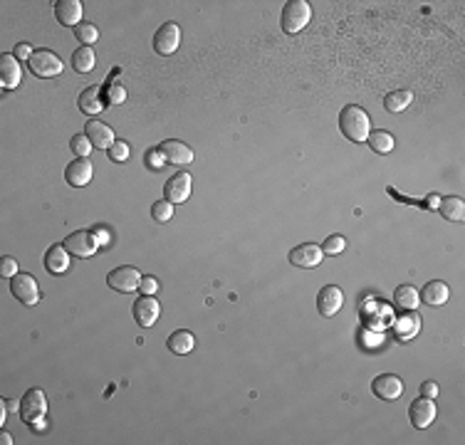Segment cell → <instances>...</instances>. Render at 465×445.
<instances>
[{"label":"cell","mask_w":465,"mask_h":445,"mask_svg":"<svg viewBox=\"0 0 465 445\" xmlns=\"http://www.w3.org/2000/svg\"><path fill=\"white\" fill-rule=\"evenodd\" d=\"M18 411H20V418L25 420L27 425H35L48 413V398H45V393H42L40 388H30V391H25V396L20 398Z\"/></svg>","instance_id":"277c9868"},{"label":"cell","mask_w":465,"mask_h":445,"mask_svg":"<svg viewBox=\"0 0 465 445\" xmlns=\"http://www.w3.org/2000/svg\"><path fill=\"white\" fill-rule=\"evenodd\" d=\"M74 37L82 42V48H89V45H95L100 40V30L95 27V22H79L74 27Z\"/></svg>","instance_id":"4dcf8cb0"},{"label":"cell","mask_w":465,"mask_h":445,"mask_svg":"<svg viewBox=\"0 0 465 445\" xmlns=\"http://www.w3.org/2000/svg\"><path fill=\"white\" fill-rule=\"evenodd\" d=\"M95 235H97V240H100V245H107V242H109V233H107L105 228H97Z\"/></svg>","instance_id":"b9f144b4"},{"label":"cell","mask_w":465,"mask_h":445,"mask_svg":"<svg viewBox=\"0 0 465 445\" xmlns=\"http://www.w3.org/2000/svg\"><path fill=\"white\" fill-rule=\"evenodd\" d=\"M22 82V69L18 64V57L11 53L0 55V84L6 89H15Z\"/></svg>","instance_id":"ffe728a7"},{"label":"cell","mask_w":465,"mask_h":445,"mask_svg":"<svg viewBox=\"0 0 465 445\" xmlns=\"http://www.w3.org/2000/svg\"><path fill=\"white\" fill-rule=\"evenodd\" d=\"M421 393H424L426 398H436V396H438V386H436V381H424V383H421Z\"/></svg>","instance_id":"60d3db41"},{"label":"cell","mask_w":465,"mask_h":445,"mask_svg":"<svg viewBox=\"0 0 465 445\" xmlns=\"http://www.w3.org/2000/svg\"><path fill=\"white\" fill-rule=\"evenodd\" d=\"M65 247H67L69 255L74 257H92L97 250H100V240H97L95 231H74L69 233L67 238H65L62 242Z\"/></svg>","instance_id":"5b68a950"},{"label":"cell","mask_w":465,"mask_h":445,"mask_svg":"<svg viewBox=\"0 0 465 445\" xmlns=\"http://www.w3.org/2000/svg\"><path fill=\"white\" fill-rule=\"evenodd\" d=\"M13 55H15L18 60H30V57H32V48H30V45H27V42H20V45H18L15 53H13Z\"/></svg>","instance_id":"ab89813d"},{"label":"cell","mask_w":465,"mask_h":445,"mask_svg":"<svg viewBox=\"0 0 465 445\" xmlns=\"http://www.w3.org/2000/svg\"><path fill=\"white\" fill-rule=\"evenodd\" d=\"M411 102H413V95L408 89H396V92H389V95L384 97V107H386L389 111H403Z\"/></svg>","instance_id":"f546056e"},{"label":"cell","mask_w":465,"mask_h":445,"mask_svg":"<svg viewBox=\"0 0 465 445\" xmlns=\"http://www.w3.org/2000/svg\"><path fill=\"white\" fill-rule=\"evenodd\" d=\"M92 176H95V163L89 161V158H74V161L67 166V171H65L67 184L77 186V189L87 186L89 181H92Z\"/></svg>","instance_id":"e0dca14e"},{"label":"cell","mask_w":465,"mask_h":445,"mask_svg":"<svg viewBox=\"0 0 465 445\" xmlns=\"http://www.w3.org/2000/svg\"><path fill=\"white\" fill-rule=\"evenodd\" d=\"M0 443H3V445H11V443H13L11 435H8V433H0Z\"/></svg>","instance_id":"7bdbcfd3"},{"label":"cell","mask_w":465,"mask_h":445,"mask_svg":"<svg viewBox=\"0 0 465 445\" xmlns=\"http://www.w3.org/2000/svg\"><path fill=\"white\" fill-rule=\"evenodd\" d=\"M191 189H194V178L189 176L186 171L176 173V176H171L163 184V196H166L168 203H186L191 196Z\"/></svg>","instance_id":"30bf717a"},{"label":"cell","mask_w":465,"mask_h":445,"mask_svg":"<svg viewBox=\"0 0 465 445\" xmlns=\"http://www.w3.org/2000/svg\"><path fill=\"white\" fill-rule=\"evenodd\" d=\"M124 100H126V89L121 84H107L105 89L107 104H124Z\"/></svg>","instance_id":"836d02e7"},{"label":"cell","mask_w":465,"mask_h":445,"mask_svg":"<svg viewBox=\"0 0 465 445\" xmlns=\"http://www.w3.org/2000/svg\"><path fill=\"white\" fill-rule=\"evenodd\" d=\"M418 331H421V317L416 315V309H406L401 317L393 320V334H396V339L411 341Z\"/></svg>","instance_id":"ac0fdd59"},{"label":"cell","mask_w":465,"mask_h":445,"mask_svg":"<svg viewBox=\"0 0 465 445\" xmlns=\"http://www.w3.org/2000/svg\"><path fill=\"white\" fill-rule=\"evenodd\" d=\"M322 247H317L314 242H302L290 250V262L295 267H317L322 262Z\"/></svg>","instance_id":"d6986e66"},{"label":"cell","mask_w":465,"mask_h":445,"mask_svg":"<svg viewBox=\"0 0 465 445\" xmlns=\"http://www.w3.org/2000/svg\"><path fill=\"white\" fill-rule=\"evenodd\" d=\"M344 247H346L344 235H330L327 240H324L322 252L324 255H339V252H344Z\"/></svg>","instance_id":"e575fe53"},{"label":"cell","mask_w":465,"mask_h":445,"mask_svg":"<svg viewBox=\"0 0 465 445\" xmlns=\"http://www.w3.org/2000/svg\"><path fill=\"white\" fill-rule=\"evenodd\" d=\"M438 210L445 220H450V223H463V218H465V203H463V198H458V196L440 198Z\"/></svg>","instance_id":"d4e9b609"},{"label":"cell","mask_w":465,"mask_h":445,"mask_svg":"<svg viewBox=\"0 0 465 445\" xmlns=\"http://www.w3.org/2000/svg\"><path fill=\"white\" fill-rule=\"evenodd\" d=\"M366 142H369V146L374 149L377 153H391L393 146H396V142H393V137H391V131H384V129L371 131Z\"/></svg>","instance_id":"83f0119b"},{"label":"cell","mask_w":465,"mask_h":445,"mask_svg":"<svg viewBox=\"0 0 465 445\" xmlns=\"http://www.w3.org/2000/svg\"><path fill=\"white\" fill-rule=\"evenodd\" d=\"M144 294H156L159 289V280L156 278H142V285H139Z\"/></svg>","instance_id":"f35d334b"},{"label":"cell","mask_w":465,"mask_h":445,"mask_svg":"<svg viewBox=\"0 0 465 445\" xmlns=\"http://www.w3.org/2000/svg\"><path fill=\"white\" fill-rule=\"evenodd\" d=\"M45 267H48L50 275H62L67 273L69 267V252L65 245H53L45 252Z\"/></svg>","instance_id":"7402d4cb"},{"label":"cell","mask_w":465,"mask_h":445,"mask_svg":"<svg viewBox=\"0 0 465 445\" xmlns=\"http://www.w3.org/2000/svg\"><path fill=\"white\" fill-rule=\"evenodd\" d=\"M178 45H181V27L173 20L163 22L156 30V35H154V50H156L159 55H163V57H168V55L176 53Z\"/></svg>","instance_id":"ba28073f"},{"label":"cell","mask_w":465,"mask_h":445,"mask_svg":"<svg viewBox=\"0 0 465 445\" xmlns=\"http://www.w3.org/2000/svg\"><path fill=\"white\" fill-rule=\"evenodd\" d=\"M55 18L60 25L65 27H77L82 20V3L79 0H58L55 3Z\"/></svg>","instance_id":"44dd1931"},{"label":"cell","mask_w":465,"mask_h":445,"mask_svg":"<svg viewBox=\"0 0 465 445\" xmlns=\"http://www.w3.org/2000/svg\"><path fill=\"white\" fill-rule=\"evenodd\" d=\"M450 299V289L445 282H440V280H433V282H429L424 287V292H421V302L431 304V307H440V304H445Z\"/></svg>","instance_id":"603a6c76"},{"label":"cell","mask_w":465,"mask_h":445,"mask_svg":"<svg viewBox=\"0 0 465 445\" xmlns=\"http://www.w3.org/2000/svg\"><path fill=\"white\" fill-rule=\"evenodd\" d=\"M147 166L154 168V171H159V168L166 166V158H163L161 149H156V151H147Z\"/></svg>","instance_id":"74e56055"},{"label":"cell","mask_w":465,"mask_h":445,"mask_svg":"<svg viewBox=\"0 0 465 445\" xmlns=\"http://www.w3.org/2000/svg\"><path fill=\"white\" fill-rule=\"evenodd\" d=\"M161 153L166 158V163H176V166H189L194 163V149L189 144L178 142V139H168L161 144Z\"/></svg>","instance_id":"2e32d148"},{"label":"cell","mask_w":465,"mask_h":445,"mask_svg":"<svg viewBox=\"0 0 465 445\" xmlns=\"http://www.w3.org/2000/svg\"><path fill=\"white\" fill-rule=\"evenodd\" d=\"M69 149H72V153L77 158H87L95 146H92V142L87 139V134H74L72 142H69Z\"/></svg>","instance_id":"1f68e13d"},{"label":"cell","mask_w":465,"mask_h":445,"mask_svg":"<svg viewBox=\"0 0 465 445\" xmlns=\"http://www.w3.org/2000/svg\"><path fill=\"white\" fill-rule=\"evenodd\" d=\"M151 218L156 220V223H168V220L173 218V203H168L166 198L156 200V203L151 205Z\"/></svg>","instance_id":"d6a6232c"},{"label":"cell","mask_w":465,"mask_h":445,"mask_svg":"<svg viewBox=\"0 0 465 445\" xmlns=\"http://www.w3.org/2000/svg\"><path fill=\"white\" fill-rule=\"evenodd\" d=\"M109 158H112V161H116V163L126 161V158H129V144L119 142V139H116L114 146L109 149Z\"/></svg>","instance_id":"d590c367"},{"label":"cell","mask_w":465,"mask_h":445,"mask_svg":"<svg viewBox=\"0 0 465 445\" xmlns=\"http://www.w3.org/2000/svg\"><path fill=\"white\" fill-rule=\"evenodd\" d=\"M339 129L349 142H366L371 134V119L361 107L356 104H346L339 114Z\"/></svg>","instance_id":"7a4b0ae2"},{"label":"cell","mask_w":465,"mask_h":445,"mask_svg":"<svg viewBox=\"0 0 465 445\" xmlns=\"http://www.w3.org/2000/svg\"><path fill=\"white\" fill-rule=\"evenodd\" d=\"M131 315H134V322H139L142 327H154L159 322V315H161V304L156 302L154 294H144L134 302Z\"/></svg>","instance_id":"8fae6325"},{"label":"cell","mask_w":465,"mask_h":445,"mask_svg":"<svg viewBox=\"0 0 465 445\" xmlns=\"http://www.w3.org/2000/svg\"><path fill=\"white\" fill-rule=\"evenodd\" d=\"M107 285H109L112 289H116V292L129 294V292H134V289H139V285H142V275H139L136 267L121 265L107 275Z\"/></svg>","instance_id":"52a82bcc"},{"label":"cell","mask_w":465,"mask_h":445,"mask_svg":"<svg viewBox=\"0 0 465 445\" xmlns=\"http://www.w3.org/2000/svg\"><path fill=\"white\" fill-rule=\"evenodd\" d=\"M11 292L15 299H20L22 304L32 307V304L40 302V287H37V280L27 273H18L11 280Z\"/></svg>","instance_id":"9c48e42d"},{"label":"cell","mask_w":465,"mask_h":445,"mask_svg":"<svg viewBox=\"0 0 465 445\" xmlns=\"http://www.w3.org/2000/svg\"><path fill=\"white\" fill-rule=\"evenodd\" d=\"M18 275V260L15 257H3L0 260V278H15Z\"/></svg>","instance_id":"8d00e7d4"},{"label":"cell","mask_w":465,"mask_h":445,"mask_svg":"<svg viewBox=\"0 0 465 445\" xmlns=\"http://www.w3.org/2000/svg\"><path fill=\"white\" fill-rule=\"evenodd\" d=\"M95 64H97V55L92 48H79L72 53V67L77 69V72H82V74L92 72Z\"/></svg>","instance_id":"f1b7e54d"},{"label":"cell","mask_w":465,"mask_h":445,"mask_svg":"<svg viewBox=\"0 0 465 445\" xmlns=\"http://www.w3.org/2000/svg\"><path fill=\"white\" fill-rule=\"evenodd\" d=\"M309 20H312V6H309L307 0H290V3H285L280 25H283V30L288 35L302 32L309 25Z\"/></svg>","instance_id":"3957f363"},{"label":"cell","mask_w":465,"mask_h":445,"mask_svg":"<svg viewBox=\"0 0 465 445\" xmlns=\"http://www.w3.org/2000/svg\"><path fill=\"white\" fill-rule=\"evenodd\" d=\"M359 315H361V322H364L366 329L379 331V334H382L384 329H389V327H393V320H396L391 304L384 302V299H379V297H366L359 307Z\"/></svg>","instance_id":"6da1fadb"},{"label":"cell","mask_w":465,"mask_h":445,"mask_svg":"<svg viewBox=\"0 0 465 445\" xmlns=\"http://www.w3.org/2000/svg\"><path fill=\"white\" fill-rule=\"evenodd\" d=\"M27 64H30V72L42 79H50L62 72V60H60L53 50H35L32 57L27 60Z\"/></svg>","instance_id":"8992f818"},{"label":"cell","mask_w":465,"mask_h":445,"mask_svg":"<svg viewBox=\"0 0 465 445\" xmlns=\"http://www.w3.org/2000/svg\"><path fill=\"white\" fill-rule=\"evenodd\" d=\"M418 302H421V297H418L413 285H401V287H396V292H393V304L401 307L403 312H406V309H416Z\"/></svg>","instance_id":"4316f807"},{"label":"cell","mask_w":465,"mask_h":445,"mask_svg":"<svg viewBox=\"0 0 465 445\" xmlns=\"http://www.w3.org/2000/svg\"><path fill=\"white\" fill-rule=\"evenodd\" d=\"M77 104H79V109L84 111V114H89V116H95V114H100L102 109L107 107V102L102 100V92L97 87H87L79 95V100H77Z\"/></svg>","instance_id":"cb8c5ba5"},{"label":"cell","mask_w":465,"mask_h":445,"mask_svg":"<svg viewBox=\"0 0 465 445\" xmlns=\"http://www.w3.org/2000/svg\"><path fill=\"white\" fill-rule=\"evenodd\" d=\"M194 346H196V336L191 334V331H186V329H178V331H173V334L168 336V349H171L173 354H178V356L191 354Z\"/></svg>","instance_id":"484cf974"},{"label":"cell","mask_w":465,"mask_h":445,"mask_svg":"<svg viewBox=\"0 0 465 445\" xmlns=\"http://www.w3.org/2000/svg\"><path fill=\"white\" fill-rule=\"evenodd\" d=\"M371 391L382 401H396L403 393V381L398 376H393V374H382V376L371 381Z\"/></svg>","instance_id":"4fadbf2b"},{"label":"cell","mask_w":465,"mask_h":445,"mask_svg":"<svg viewBox=\"0 0 465 445\" xmlns=\"http://www.w3.org/2000/svg\"><path fill=\"white\" fill-rule=\"evenodd\" d=\"M408 418L416 428H429L431 423L436 420V404L433 398L421 396L418 401H413L411 409H408Z\"/></svg>","instance_id":"9a60e30c"},{"label":"cell","mask_w":465,"mask_h":445,"mask_svg":"<svg viewBox=\"0 0 465 445\" xmlns=\"http://www.w3.org/2000/svg\"><path fill=\"white\" fill-rule=\"evenodd\" d=\"M344 304V292L337 285H324L317 294V309L322 317H335Z\"/></svg>","instance_id":"7c38bea8"},{"label":"cell","mask_w":465,"mask_h":445,"mask_svg":"<svg viewBox=\"0 0 465 445\" xmlns=\"http://www.w3.org/2000/svg\"><path fill=\"white\" fill-rule=\"evenodd\" d=\"M84 134H87V139L92 142V146L95 149H102V151H109L112 146H114V129H112L109 124H105V121H97L92 119L87 126H84Z\"/></svg>","instance_id":"5bb4252c"}]
</instances>
